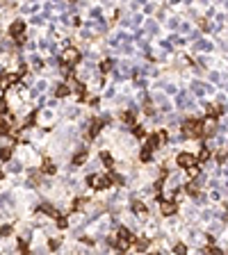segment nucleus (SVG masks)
Returning <instances> with one entry per match:
<instances>
[{"label":"nucleus","instance_id":"39448f33","mask_svg":"<svg viewBox=\"0 0 228 255\" xmlns=\"http://www.w3.org/2000/svg\"><path fill=\"white\" fill-rule=\"evenodd\" d=\"M12 80H16V75H5V77H0V87H3V89H7V87L12 84Z\"/></svg>","mask_w":228,"mask_h":255},{"label":"nucleus","instance_id":"dca6fc26","mask_svg":"<svg viewBox=\"0 0 228 255\" xmlns=\"http://www.w3.org/2000/svg\"><path fill=\"white\" fill-rule=\"evenodd\" d=\"M9 232H12V228H9V225H5V228H0V235H3V237H7Z\"/></svg>","mask_w":228,"mask_h":255},{"label":"nucleus","instance_id":"a211bd4d","mask_svg":"<svg viewBox=\"0 0 228 255\" xmlns=\"http://www.w3.org/2000/svg\"><path fill=\"white\" fill-rule=\"evenodd\" d=\"M123 119H126V121H128V123H132V119H135V116H132V114H130V112H126V114H123Z\"/></svg>","mask_w":228,"mask_h":255},{"label":"nucleus","instance_id":"1a4fd4ad","mask_svg":"<svg viewBox=\"0 0 228 255\" xmlns=\"http://www.w3.org/2000/svg\"><path fill=\"white\" fill-rule=\"evenodd\" d=\"M12 157V148H3L0 150V160H9Z\"/></svg>","mask_w":228,"mask_h":255},{"label":"nucleus","instance_id":"aec40b11","mask_svg":"<svg viewBox=\"0 0 228 255\" xmlns=\"http://www.w3.org/2000/svg\"><path fill=\"white\" fill-rule=\"evenodd\" d=\"M3 112H7V105H5L3 100H0V114H3Z\"/></svg>","mask_w":228,"mask_h":255},{"label":"nucleus","instance_id":"f03ea898","mask_svg":"<svg viewBox=\"0 0 228 255\" xmlns=\"http://www.w3.org/2000/svg\"><path fill=\"white\" fill-rule=\"evenodd\" d=\"M23 30H25V23H23V21H16V23H12V27H9V32H12L14 37H16V34H21Z\"/></svg>","mask_w":228,"mask_h":255},{"label":"nucleus","instance_id":"412c9836","mask_svg":"<svg viewBox=\"0 0 228 255\" xmlns=\"http://www.w3.org/2000/svg\"><path fill=\"white\" fill-rule=\"evenodd\" d=\"M153 255H160V253H153Z\"/></svg>","mask_w":228,"mask_h":255},{"label":"nucleus","instance_id":"4468645a","mask_svg":"<svg viewBox=\"0 0 228 255\" xmlns=\"http://www.w3.org/2000/svg\"><path fill=\"white\" fill-rule=\"evenodd\" d=\"M141 160H144V162H146V160H151V150H148V148L141 150Z\"/></svg>","mask_w":228,"mask_h":255},{"label":"nucleus","instance_id":"2eb2a0df","mask_svg":"<svg viewBox=\"0 0 228 255\" xmlns=\"http://www.w3.org/2000/svg\"><path fill=\"white\" fill-rule=\"evenodd\" d=\"M176 253H178V255H185V253H187V248L183 246V244H178V246H176Z\"/></svg>","mask_w":228,"mask_h":255},{"label":"nucleus","instance_id":"f3484780","mask_svg":"<svg viewBox=\"0 0 228 255\" xmlns=\"http://www.w3.org/2000/svg\"><path fill=\"white\" fill-rule=\"evenodd\" d=\"M208 157H210V153H208V150H201V155H198V160H203V162H205Z\"/></svg>","mask_w":228,"mask_h":255},{"label":"nucleus","instance_id":"9d476101","mask_svg":"<svg viewBox=\"0 0 228 255\" xmlns=\"http://www.w3.org/2000/svg\"><path fill=\"white\" fill-rule=\"evenodd\" d=\"M57 96H69V87L60 84V87H57Z\"/></svg>","mask_w":228,"mask_h":255},{"label":"nucleus","instance_id":"7ed1b4c3","mask_svg":"<svg viewBox=\"0 0 228 255\" xmlns=\"http://www.w3.org/2000/svg\"><path fill=\"white\" fill-rule=\"evenodd\" d=\"M178 205L176 203H162V214H176Z\"/></svg>","mask_w":228,"mask_h":255},{"label":"nucleus","instance_id":"20e7f679","mask_svg":"<svg viewBox=\"0 0 228 255\" xmlns=\"http://www.w3.org/2000/svg\"><path fill=\"white\" fill-rule=\"evenodd\" d=\"M64 60H66V62H78V60H80V53H78V50H66V53H64Z\"/></svg>","mask_w":228,"mask_h":255},{"label":"nucleus","instance_id":"ddd939ff","mask_svg":"<svg viewBox=\"0 0 228 255\" xmlns=\"http://www.w3.org/2000/svg\"><path fill=\"white\" fill-rule=\"evenodd\" d=\"M43 166H46V173H55V164L53 162H46Z\"/></svg>","mask_w":228,"mask_h":255},{"label":"nucleus","instance_id":"f8f14e48","mask_svg":"<svg viewBox=\"0 0 228 255\" xmlns=\"http://www.w3.org/2000/svg\"><path fill=\"white\" fill-rule=\"evenodd\" d=\"M100 157H103V162H105L107 166H112V155H110V153H103Z\"/></svg>","mask_w":228,"mask_h":255},{"label":"nucleus","instance_id":"9b49d317","mask_svg":"<svg viewBox=\"0 0 228 255\" xmlns=\"http://www.w3.org/2000/svg\"><path fill=\"white\" fill-rule=\"evenodd\" d=\"M132 210L141 214V212H146V205H144V203H135V205H132Z\"/></svg>","mask_w":228,"mask_h":255},{"label":"nucleus","instance_id":"f257e3e1","mask_svg":"<svg viewBox=\"0 0 228 255\" xmlns=\"http://www.w3.org/2000/svg\"><path fill=\"white\" fill-rule=\"evenodd\" d=\"M194 162H196V157H194V155H189V153H180V155H178V164L185 166V169H192Z\"/></svg>","mask_w":228,"mask_h":255},{"label":"nucleus","instance_id":"423d86ee","mask_svg":"<svg viewBox=\"0 0 228 255\" xmlns=\"http://www.w3.org/2000/svg\"><path fill=\"white\" fill-rule=\"evenodd\" d=\"M157 144H160V137H157V134L148 137V150H151V148H157Z\"/></svg>","mask_w":228,"mask_h":255},{"label":"nucleus","instance_id":"6ab92c4d","mask_svg":"<svg viewBox=\"0 0 228 255\" xmlns=\"http://www.w3.org/2000/svg\"><path fill=\"white\" fill-rule=\"evenodd\" d=\"M60 246V239H50V248H57Z\"/></svg>","mask_w":228,"mask_h":255},{"label":"nucleus","instance_id":"0eeeda50","mask_svg":"<svg viewBox=\"0 0 228 255\" xmlns=\"http://www.w3.org/2000/svg\"><path fill=\"white\" fill-rule=\"evenodd\" d=\"M84 160H87V153H80V155H75V157H73V164L78 166V164H82Z\"/></svg>","mask_w":228,"mask_h":255},{"label":"nucleus","instance_id":"6e6552de","mask_svg":"<svg viewBox=\"0 0 228 255\" xmlns=\"http://www.w3.org/2000/svg\"><path fill=\"white\" fill-rule=\"evenodd\" d=\"M148 244H151V241L144 237V239H139V241H137V248H139V251H146V248H148Z\"/></svg>","mask_w":228,"mask_h":255}]
</instances>
